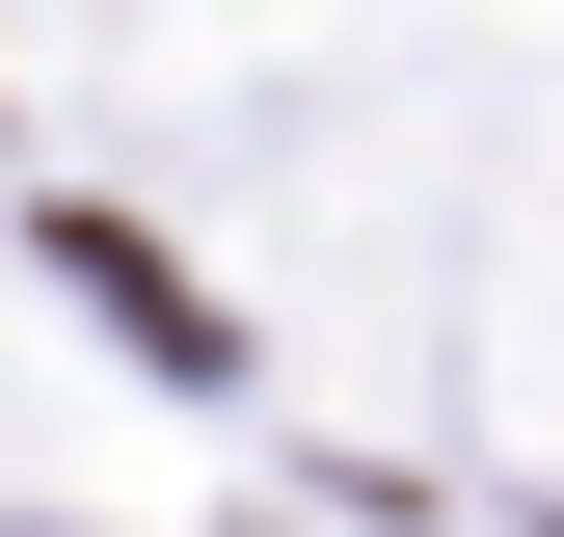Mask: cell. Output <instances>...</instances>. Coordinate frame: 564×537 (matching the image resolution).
<instances>
[{"label": "cell", "instance_id": "6da1fadb", "mask_svg": "<svg viewBox=\"0 0 564 537\" xmlns=\"http://www.w3.org/2000/svg\"><path fill=\"white\" fill-rule=\"evenodd\" d=\"M54 268H82V296H108V322H134V350H162V376H242V322H216V296H188V268H162V242H134V216H54Z\"/></svg>", "mask_w": 564, "mask_h": 537}]
</instances>
